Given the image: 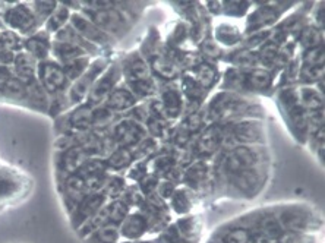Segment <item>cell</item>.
<instances>
[{"instance_id":"4dcf8cb0","label":"cell","mask_w":325,"mask_h":243,"mask_svg":"<svg viewBox=\"0 0 325 243\" xmlns=\"http://www.w3.org/2000/svg\"><path fill=\"white\" fill-rule=\"evenodd\" d=\"M302 100H304V104H305L306 107H309V108H315V107H318V96L315 94V92H312V91H309V90H306L304 91V97H302Z\"/></svg>"},{"instance_id":"e0dca14e","label":"cell","mask_w":325,"mask_h":243,"mask_svg":"<svg viewBox=\"0 0 325 243\" xmlns=\"http://www.w3.org/2000/svg\"><path fill=\"white\" fill-rule=\"evenodd\" d=\"M26 47L28 50L36 54L37 58H44L47 54V41L44 40L42 36H38V37H32L31 40L26 41Z\"/></svg>"},{"instance_id":"4fadbf2b","label":"cell","mask_w":325,"mask_h":243,"mask_svg":"<svg viewBox=\"0 0 325 243\" xmlns=\"http://www.w3.org/2000/svg\"><path fill=\"white\" fill-rule=\"evenodd\" d=\"M116 130H118L116 132L118 140H120L124 144L135 142L140 138V129L135 124H130V123H122L120 126H118Z\"/></svg>"},{"instance_id":"1f68e13d","label":"cell","mask_w":325,"mask_h":243,"mask_svg":"<svg viewBox=\"0 0 325 243\" xmlns=\"http://www.w3.org/2000/svg\"><path fill=\"white\" fill-rule=\"evenodd\" d=\"M277 54V47L274 44H266L264 48L261 50V58L262 60H272Z\"/></svg>"},{"instance_id":"cb8c5ba5","label":"cell","mask_w":325,"mask_h":243,"mask_svg":"<svg viewBox=\"0 0 325 243\" xmlns=\"http://www.w3.org/2000/svg\"><path fill=\"white\" fill-rule=\"evenodd\" d=\"M16 70H18V74H20V75L30 76L34 72V63H32V60L28 56L20 54V56H18V59H16Z\"/></svg>"},{"instance_id":"30bf717a","label":"cell","mask_w":325,"mask_h":243,"mask_svg":"<svg viewBox=\"0 0 325 243\" xmlns=\"http://www.w3.org/2000/svg\"><path fill=\"white\" fill-rule=\"evenodd\" d=\"M132 104H134L132 94L124 91V90H119V91L113 92L110 100H108V107L113 110H124V108L130 107Z\"/></svg>"},{"instance_id":"277c9868","label":"cell","mask_w":325,"mask_h":243,"mask_svg":"<svg viewBox=\"0 0 325 243\" xmlns=\"http://www.w3.org/2000/svg\"><path fill=\"white\" fill-rule=\"evenodd\" d=\"M119 78V72L116 68H112L108 74H106L100 81L94 85V90L91 91V102H100L110 92L114 82Z\"/></svg>"},{"instance_id":"2e32d148","label":"cell","mask_w":325,"mask_h":243,"mask_svg":"<svg viewBox=\"0 0 325 243\" xmlns=\"http://www.w3.org/2000/svg\"><path fill=\"white\" fill-rule=\"evenodd\" d=\"M218 145V132L216 129H210L202 135L201 141H200V151L201 152H212Z\"/></svg>"},{"instance_id":"f1b7e54d","label":"cell","mask_w":325,"mask_h":243,"mask_svg":"<svg viewBox=\"0 0 325 243\" xmlns=\"http://www.w3.org/2000/svg\"><path fill=\"white\" fill-rule=\"evenodd\" d=\"M214 80V70L210 64H202L200 68V74H198V81L202 84L204 86H208Z\"/></svg>"},{"instance_id":"5b68a950","label":"cell","mask_w":325,"mask_h":243,"mask_svg":"<svg viewBox=\"0 0 325 243\" xmlns=\"http://www.w3.org/2000/svg\"><path fill=\"white\" fill-rule=\"evenodd\" d=\"M72 24H74L75 30H76V31H80L82 36L85 37V38H88V40L98 41V42L106 41V36L102 34V31H100L97 26H94V25H92L90 20H84V18H82V16H80V15H75V16H72Z\"/></svg>"},{"instance_id":"484cf974","label":"cell","mask_w":325,"mask_h":243,"mask_svg":"<svg viewBox=\"0 0 325 243\" xmlns=\"http://www.w3.org/2000/svg\"><path fill=\"white\" fill-rule=\"evenodd\" d=\"M126 210H128V208H126L124 204H113V205L110 206V210H107V211H108V218L113 220V222H122L123 218H124V216H126Z\"/></svg>"},{"instance_id":"8fae6325","label":"cell","mask_w":325,"mask_h":243,"mask_svg":"<svg viewBox=\"0 0 325 243\" xmlns=\"http://www.w3.org/2000/svg\"><path fill=\"white\" fill-rule=\"evenodd\" d=\"M236 184L244 190V192H249L252 189H255L258 186V179L260 176L254 172V170H244L240 172V174L236 178Z\"/></svg>"},{"instance_id":"7a4b0ae2","label":"cell","mask_w":325,"mask_h":243,"mask_svg":"<svg viewBox=\"0 0 325 243\" xmlns=\"http://www.w3.org/2000/svg\"><path fill=\"white\" fill-rule=\"evenodd\" d=\"M41 80L48 91H56L66 81V74L56 63H46L41 68Z\"/></svg>"},{"instance_id":"d590c367","label":"cell","mask_w":325,"mask_h":243,"mask_svg":"<svg viewBox=\"0 0 325 243\" xmlns=\"http://www.w3.org/2000/svg\"><path fill=\"white\" fill-rule=\"evenodd\" d=\"M205 48H206V53H210L212 56H218L220 54V50L214 44H210V47H205Z\"/></svg>"},{"instance_id":"603a6c76","label":"cell","mask_w":325,"mask_h":243,"mask_svg":"<svg viewBox=\"0 0 325 243\" xmlns=\"http://www.w3.org/2000/svg\"><path fill=\"white\" fill-rule=\"evenodd\" d=\"M226 243H249V233L244 228H234L224 238Z\"/></svg>"},{"instance_id":"8992f818","label":"cell","mask_w":325,"mask_h":243,"mask_svg":"<svg viewBox=\"0 0 325 243\" xmlns=\"http://www.w3.org/2000/svg\"><path fill=\"white\" fill-rule=\"evenodd\" d=\"M8 22L14 26L22 31H26L32 26L34 24V16L31 15V12L28 9H25L24 6H18L14 10L9 12L8 15Z\"/></svg>"},{"instance_id":"6da1fadb","label":"cell","mask_w":325,"mask_h":243,"mask_svg":"<svg viewBox=\"0 0 325 243\" xmlns=\"http://www.w3.org/2000/svg\"><path fill=\"white\" fill-rule=\"evenodd\" d=\"M102 66H104V63H97V64H94L86 74H84V76H81L76 84L72 86V90H70V100L72 102H81L82 97L88 92V90L91 88V85H92V81H94V78L98 75V72H102Z\"/></svg>"},{"instance_id":"d6a6232c","label":"cell","mask_w":325,"mask_h":243,"mask_svg":"<svg viewBox=\"0 0 325 243\" xmlns=\"http://www.w3.org/2000/svg\"><path fill=\"white\" fill-rule=\"evenodd\" d=\"M12 189V183L10 180H8L6 178H2L0 176V195L2 194H6L8 190H10Z\"/></svg>"},{"instance_id":"f546056e","label":"cell","mask_w":325,"mask_h":243,"mask_svg":"<svg viewBox=\"0 0 325 243\" xmlns=\"http://www.w3.org/2000/svg\"><path fill=\"white\" fill-rule=\"evenodd\" d=\"M84 188H85V183H84V180H82L81 178L74 176V178H70V179L68 180V189L70 190V194L81 195Z\"/></svg>"},{"instance_id":"7402d4cb","label":"cell","mask_w":325,"mask_h":243,"mask_svg":"<svg viewBox=\"0 0 325 243\" xmlns=\"http://www.w3.org/2000/svg\"><path fill=\"white\" fill-rule=\"evenodd\" d=\"M248 81L254 88H265L270 84V75L264 70H255L249 75Z\"/></svg>"},{"instance_id":"d6986e66","label":"cell","mask_w":325,"mask_h":243,"mask_svg":"<svg viewBox=\"0 0 325 243\" xmlns=\"http://www.w3.org/2000/svg\"><path fill=\"white\" fill-rule=\"evenodd\" d=\"M102 204V198L100 196H90L85 202L82 204L81 210H80V214L84 218H88L90 216L96 214V211L98 210Z\"/></svg>"},{"instance_id":"ba28073f","label":"cell","mask_w":325,"mask_h":243,"mask_svg":"<svg viewBox=\"0 0 325 243\" xmlns=\"http://www.w3.org/2000/svg\"><path fill=\"white\" fill-rule=\"evenodd\" d=\"M85 151L82 150L81 146H74V148H70L66 154H64V157H63V166H64V168L66 170H69V172H74V170H78V168H81L82 164L85 162Z\"/></svg>"},{"instance_id":"9a60e30c","label":"cell","mask_w":325,"mask_h":243,"mask_svg":"<svg viewBox=\"0 0 325 243\" xmlns=\"http://www.w3.org/2000/svg\"><path fill=\"white\" fill-rule=\"evenodd\" d=\"M91 122H92V112L90 110V107H81L75 110L74 114L70 116V123L78 129L86 128Z\"/></svg>"},{"instance_id":"83f0119b","label":"cell","mask_w":325,"mask_h":243,"mask_svg":"<svg viewBox=\"0 0 325 243\" xmlns=\"http://www.w3.org/2000/svg\"><path fill=\"white\" fill-rule=\"evenodd\" d=\"M129 72H132L134 78H136V80H144V78L146 76V74H148V69H146V64H145L141 59H136V60H134L130 63Z\"/></svg>"},{"instance_id":"9c48e42d","label":"cell","mask_w":325,"mask_h":243,"mask_svg":"<svg viewBox=\"0 0 325 243\" xmlns=\"http://www.w3.org/2000/svg\"><path fill=\"white\" fill-rule=\"evenodd\" d=\"M234 138L240 142H252L260 138L258 126L255 123H240L234 128Z\"/></svg>"},{"instance_id":"ac0fdd59","label":"cell","mask_w":325,"mask_h":243,"mask_svg":"<svg viewBox=\"0 0 325 243\" xmlns=\"http://www.w3.org/2000/svg\"><path fill=\"white\" fill-rule=\"evenodd\" d=\"M68 15H69L68 9H64V8L58 9V10L50 16V20H47V28H48L50 31H56V30H59L62 25L66 22V20H68Z\"/></svg>"},{"instance_id":"ffe728a7","label":"cell","mask_w":325,"mask_h":243,"mask_svg":"<svg viewBox=\"0 0 325 243\" xmlns=\"http://www.w3.org/2000/svg\"><path fill=\"white\" fill-rule=\"evenodd\" d=\"M129 162H130V154L126 150H119L110 157L108 166L113 168H122V167H126Z\"/></svg>"},{"instance_id":"7c38bea8","label":"cell","mask_w":325,"mask_h":243,"mask_svg":"<svg viewBox=\"0 0 325 243\" xmlns=\"http://www.w3.org/2000/svg\"><path fill=\"white\" fill-rule=\"evenodd\" d=\"M144 228H145V224H144L142 217H140V216H132V217L126 222V224H124L123 233H124V236L135 239V238H138V236L142 234Z\"/></svg>"},{"instance_id":"44dd1931","label":"cell","mask_w":325,"mask_h":243,"mask_svg":"<svg viewBox=\"0 0 325 243\" xmlns=\"http://www.w3.org/2000/svg\"><path fill=\"white\" fill-rule=\"evenodd\" d=\"M85 68H86V59H85V60H82V59H75V60H72L66 66V69H64L63 72H66L72 80H76L78 76H81L82 74H84Z\"/></svg>"},{"instance_id":"e575fe53","label":"cell","mask_w":325,"mask_h":243,"mask_svg":"<svg viewBox=\"0 0 325 243\" xmlns=\"http://www.w3.org/2000/svg\"><path fill=\"white\" fill-rule=\"evenodd\" d=\"M9 78H10V75H9V70H8L4 66H2V64H0V82L9 81Z\"/></svg>"},{"instance_id":"4316f807","label":"cell","mask_w":325,"mask_h":243,"mask_svg":"<svg viewBox=\"0 0 325 243\" xmlns=\"http://www.w3.org/2000/svg\"><path fill=\"white\" fill-rule=\"evenodd\" d=\"M82 174H85L86 178H92V176H100L102 172V164L100 162H88L82 164L81 167Z\"/></svg>"},{"instance_id":"3957f363","label":"cell","mask_w":325,"mask_h":243,"mask_svg":"<svg viewBox=\"0 0 325 243\" xmlns=\"http://www.w3.org/2000/svg\"><path fill=\"white\" fill-rule=\"evenodd\" d=\"M255 162V154L248 150V148H238L234 150L228 160H227V167L232 170V172H244L248 170L252 164Z\"/></svg>"},{"instance_id":"d4e9b609","label":"cell","mask_w":325,"mask_h":243,"mask_svg":"<svg viewBox=\"0 0 325 243\" xmlns=\"http://www.w3.org/2000/svg\"><path fill=\"white\" fill-rule=\"evenodd\" d=\"M119 238V230L113 226H106L102 227L98 233V239L104 243H114Z\"/></svg>"},{"instance_id":"836d02e7","label":"cell","mask_w":325,"mask_h":243,"mask_svg":"<svg viewBox=\"0 0 325 243\" xmlns=\"http://www.w3.org/2000/svg\"><path fill=\"white\" fill-rule=\"evenodd\" d=\"M120 186H122V184H120V182H119V180H113V182L108 184V190H110L108 194H110V195H114V194H118V189H120Z\"/></svg>"},{"instance_id":"52a82bcc","label":"cell","mask_w":325,"mask_h":243,"mask_svg":"<svg viewBox=\"0 0 325 243\" xmlns=\"http://www.w3.org/2000/svg\"><path fill=\"white\" fill-rule=\"evenodd\" d=\"M94 22L97 25H100L102 28L108 30V31H118L120 26H123L122 16L110 9L107 10H97L94 14Z\"/></svg>"},{"instance_id":"5bb4252c","label":"cell","mask_w":325,"mask_h":243,"mask_svg":"<svg viewBox=\"0 0 325 243\" xmlns=\"http://www.w3.org/2000/svg\"><path fill=\"white\" fill-rule=\"evenodd\" d=\"M54 50H56L58 58L64 62L75 60L80 54H82L81 50H80L78 47L72 46V42H63V44H60V46L56 44Z\"/></svg>"}]
</instances>
